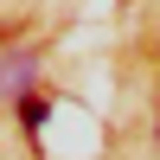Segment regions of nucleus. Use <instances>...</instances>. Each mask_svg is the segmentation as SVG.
I'll list each match as a JSON object with an SVG mask.
<instances>
[{
    "label": "nucleus",
    "instance_id": "obj_2",
    "mask_svg": "<svg viewBox=\"0 0 160 160\" xmlns=\"http://www.w3.org/2000/svg\"><path fill=\"white\" fill-rule=\"evenodd\" d=\"M19 115H26V128H32V135L45 128V102H38V96H19Z\"/></svg>",
    "mask_w": 160,
    "mask_h": 160
},
{
    "label": "nucleus",
    "instance_id": "obj_1",
    "mask_svg": "<svg viewBox=\"0 0 160 160\" xmlns=\"http://www.w3.org/2000/svg\"><path fill=\"white\" fill-rule=\"evenodd\" d=\"M32 71H38V58H32V51H7V58H0V90L19 102L26 90H32Z\"/></svg>",
    "mask_w": 160,
    "mask_h": 160
}]
</instances>
